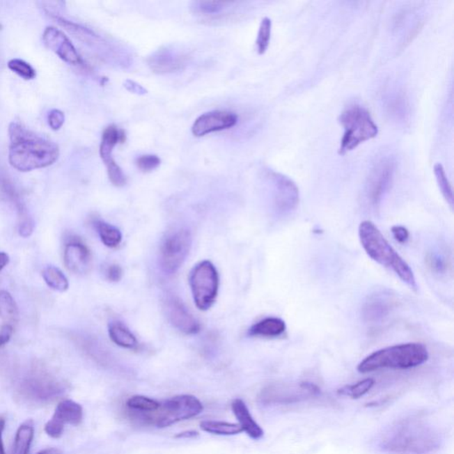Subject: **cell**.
<instances>
[{
	"label": "cell",
	"mask_w": 454,
	"mask_h": 454,
	"mask_svg": "<svg viewBox=\"0 0 454 454\" xmlns=\"http://www.w3.org/2000/svg\"><path fill=\"white\" fill-rule=\"evenodd\" d=\"M391 306V297L384 294L375 295L366 302L363 309V315L365 320L370 322L381 320L390 313Z\"/></svg>",
	"instance_id": "cell-19"
},
{
	"label": "cell",
	"mask_w": 454,
	"mask_h": 454,
	"mask_svg": "<svg viewBox=\"0 0 454 454\" xmlns=\"http://www.w3.org/2000/svg\"><path fill=\"white\" fill-rule=\"evenodd\" d=\"M160 407V402L141 395L132 396L126 401V407L134 413H155Z\"/></svg>",
	"instance_id": "cell-27"
},
{
	"label": "cell",
	"mask_w": 454,
	"mask_h": 454,
	"mask_svg": "<svg viewBox=\"0 0 454 454\" xmlns=\"http://www.w3.org/2000/svg\"><path fill=\"white\" fill-rule=\"evenodd\" d=\"M168 320L171 325L186 335H194L201 330L199 321L187 310L185 304L176 297L168 298L166 301Z\"/></svg>",
	"instance_id": "cell-14"
},
{
	"label": "cell",
	"mask_w": 454,
	"mask_h": 454,
	"mask_svg": "<svg viewBox=\"0 0 454 454\" xmlns=\"http://www.w3.org/2000/svg\"><path fill=\"white\" fill-rule=\"evenodd\" d=\"M9 257L6 253L0 252V272L3 270L8 265Z\"/></svg>",
	"instance_id": "cell-44"
},
{
	"label": "cell",
	"mask_w": 454,
	"mask_h": 454,
	"mask_svg": "<svg viewBox=\"0 0 454 454\" xmlns=\"http://www.w3.org/2000/svg\"><path fill=\"white\" fill-rule=\"evenodd\" d=\"M34 424L31 421L22 424L16 432L13 454H28L34 439Z\"/></svg>",
	"instance_id": "cell-23"
},
{
	"label": "cell",
	"mask_w": 454,
	"mask_h": 454,
	"mask_svg": "<svg viewBox=\"0 0 454 454\" xmlns=\"http://www.w3.org/2000/svg\"><path fill=\"white\" fill-rule=\"evenodd\" d=\"M439 430L421 418L409 417L386 428L376 447L387 454H433L442 446Z\"/></svg>",
	"instance_id": "cell-1"
},
{
	"label": "cell",
	"mask_w": 454,
	"mask_h": 454,
	"mask_svg": "<svg viewBox=\"0 0 454 454\" xmlns=\"http://www.w3.org/2000/svg\"><path fill=\"white\" fill-rule=\"evenodd\" d=\"M8 134L9 163L19 171L27 173L48 167L59 158V147L54 142L36 134L19 123L9 125Z\"/></svg>",
	"instance_id": "cell-2"
},
{
	"label": "cell",
	"mask_w": 454,
	"mask_h": 454,
	"mask_svg": "<svg viewBox=\"0 0 454 454\" xmlns=\"http://www.w3.org/2000/svg\"><path fill=\"white\" fill-rule=\"evenodd\" d=\"M106 276L112 282H118L123 277V269L118 265H110L106 271Z\"/></svg>",
	"instance_id": "cell-39"
},
{
	"label": "cell",
	"mask_w": 454,
	"mask_h": 454,
	"mask_svg": "<svg viewBox=\"0 0 454 454\" xmlns=\"http://www.w3.org/2000/svg\"><path fill=\"white\" fill-rule=\"evenodd\" d=\"M198 437H199V433H198L196 430L183 431V432L178 433L176 435V436H175L176 439H196Z\"/></svg>",
	"instance_id": "cell-42"
},
{
	"label": "cell",
	"mask_w": 454,
	"mask_h": 454,
	"mask_svg": "<svg viewBox=\"0 0 454 454\" xmlns=\"http://www.w3.org/2000/svg\"><path fill=\"white\" fill-rule=\"evenodd\" d=\"M429 352L423 343H407L378 350L366 357L358 365L361 374L381 369H411L423 365L429 359Z\"/></svg>",
	"instance_id": "cell-4"
},
{
	"label": "cell",
	"mask_w": 454,
	"mask_h": 454,
	"mask_svg": "<svg viewBox=\"0 0 454 454\" xmlns=\"http://www.w3.org/2000/svg\"><path fill=\"white\" fill-rule=\"evenodd\" d=\"M104 164L106 165L109 180L111 181L114 186L118 187L125 186L127 180H126L125 175L123 173L122 169L116 164L115 159H110V160L105 162Z\"/></svg>",
	"instance_id": "cell-34"
},
{
	"label": "cell",
	"mask_w": 454,
	"mask_h": 454,
	"mask_svg": "<svg viewBox=\"0 0 454 454\" xmlns=\"http://www.w3.org/2000/svg\"><path fill=\"white\" fill-rule=\"evenodd\" d=\"M192 237L188 230L180 228L169 233L160 249L162 270L168 275L178 271L190 251Z\"/></svg>",
	"instance_id": "cell-9"
},
{
	"label": "cell",
	"mask_w": 454,
	"mask_h": 454,
	"mask_svg": "<svg viewBox=\"0 0 454 454\" xmlns=\"http://www.w3.org/2000/svg\"><path fill=\"white\" fill-rule=\"evenodd\" d=\"M160 164L161 159L155 155H141V157L137 158V160H136V165H137L139 170L144 171V173H150V171L160 166Z\"/></svg>",
	"instance_id": "cell-35"
},
{
	"label": "cell",
	"mask_w": 454,
	"mask_h": 454,
	"mask_svg": "<svg viewBox=\"0 0 454 454\" xmlns=\"http://www.w3.org/2000/svg\"><path fill=\"white\" fill-rule=\"evenodd\" d=\"M225 3L219 1H197L194 3L196 10L205 15H215L221 12Z\"/></svg>",
	"instance_id": "cell-36"
},
{
	"label": "cell",
	"mask_w": 454,
	"mask_h": 454,
	"mask_svg": "<svg viewBox=\"0 0 454 454\" xmlns=\"http://www.w3.org/2000/svg\"><path fill=\"white\" fill-rule=\"evenodd\" d=\"M274 202L281 213H290L299 203V190L290 178L274 173Z\"/></svg>",
	"instance_id": "cell-15"
},
{
	"label": "cell",
	"mask_w": 454,
	"mask_h": 454,
	"mask_svg": "<svg viewBox=\"0 0 454 454\" xmlns=\"http://www.w3.org/2000/svg\"><path fill=\"white\" fill-rule=\"evenodd\" d=\"M43 278L45 283L52 290L58 292H65L69 288V281L59 268L48 267L43 272Z\"/></svg>",
	"instance_id": "cell-29"
},
{
	"label": "cell",
	"mask_w": 454,
	"mask_h": 454,
	"mask_svg": "<svg viewBox=\"0 0 454 454\" xmlns=\"http://www.w3.org/2000/svg\"><path fill=\"white\" fill-rule=\"evenodd\" d=\"M109 334L112 342L122 348L134 350L139 345L138 340L132 331L118 321L110 323Z\"/></svg>",
	"instance_id": "cell-22"
},
{
	"label": "cell",
	"mask_w": 454,
	"mask_h": 454,
	"mask_svg": "<svg viewBox=\"0 0 454 454\" xmlns=\"http://www.w3.org/2000/svg\"><path fill=\"white\" fill-rule=\"evenodd\" d=\"M5 427V418L0 417V454H6L4 442H3V432H4Z\"/></svg>",
	"instance_id": "cell-43"
},
{
	"label": "cell",
	"mask_w": 454,
	"mask_h": 454,
	"mask_svg": "<svg viewBox=\"0 0 454 454\" xmlns=\"http://www.w3.org/2000/svg\"><path fill=\"white\" fill-rule=\"evenodd\" d=\"M203 411L202 402L194 396L178 395L161 403L160 408L155 413L131 412V415L141 423L164 429L180 421L192 419L202 414Z\"/></svg>",
	"instance_id": "cell-5"
},
{
	"label": "cell",
	"mask_w": 454,
	"mask_h": 454,
	"mask_svg": "<svg viewBox=\"0 0 454 454\" xmlns=\"http://www.w3.org/2000/svg\"><path fill=\"white\" fill-rule=\"evenodd\" d=\"M13 332H14V329H13L12 325L5 324L2 326L0 329V347L6 345L10 340Z\"/></svg>",
	"instance_id": "cell-40"
},
{
	"label": "cell",
	"mask_w": 454,
	"mask_h": 454,
	"mask_svg": "<svg viewBox=\"0 0 454 454\" xmlns=\"http://www.w3.org/2000/svg\"><path fill=\"white\" fill-rule=\"evenodd\" d=\"M375 384L374 379L366 378L364 380L356 382V384L343 386L337 391V393L343 396V397L351 398L352 400H359V398L368 394L374 387Z\"/></svg>",
	"instance_id": "cell-28"
},
{
	"label": "cell",
	"mask_w": 454,
	"mask_h": 454,
	"mask_svg": "<svg viewBox=\"0 0 454 454\" xmlns=\"http://www.w3.org/2000/svg\"><path fill=\"white\" fill-rule=\"evenodd\" d=\"M395 167L393 158L384 157L372 168L366 188V197L372 206H378L385 194L390 189Z\"/></svg>",
	"instance_id": "cell-10"
},
{
	"label": "cell",
	"mask_w": 454,
	"mask_h": 454,
	"mask_svg": "<svg viewBox=\"0 0 454 454\" xmlns=\"http://www.w3.org/2000/svg\"><path fill=\"white\" fill-rule=\"evenodd\" d=\"M64 263L74 274H86L92 267V255L82 242L73 240L65 247Z\"/></svg>",
	"instance_id": "cell-16"
},
{
	"label": "cell",
	"mask_w": 454,
	"mask_h": 454,
	"mask_svg": "<svg viewBox=\"0 0 454 454\" xmlns=\"http://www.w3.org/2000/svg\"><path fill=\"white\" fill-rule=\"evenodd\" d=\"M272 33V21L270 18L265 17L263 19L259 27L257 41V50L258 54H264L267 52L270 44Z\"/></svg>",
	"instance_id": "cell-31"
},
{
	"label": "cell",
	"mask_w": 454,
	"mask_h": 454,
	"mask_svg": "<svg viewBox=\"0 0 454 454\" xmlns=\"http://www.w3.org/2000/svg\"><path fill=\"white\" fill-rule=\"evenodd\" d=\"M287 329L284 320L276 317H268L254 324L249 329V335L259 337H278Z\"/></svg>",
	"instance_id": "cell-20"
},
{
	"label": "cell",
	"mask_w": 454,
	"mask_h": 454,
	"mask_svg": "<svg viewBox=\"0 0 454 454\" xmlns=\"http://www.w3.org/2000/svg\"><path fill=\"white\" fill-rule=\"evenodd\" d=\"M339 122L345 129L338 151L340 155L348 153L378 135V126L370 113L359 104L347 107L340 114Z\"/></svg>",
	"instance_id": "cell-6"
},
{
	"label": "cell",
	"mask_w": 454,
	"mask_h": 454,
	"mask_svg": "<svg viewBox=\"0 0 454 454\" xmlns=\"http://www.w3.org/2000/svg\"><path fill=\"white\" fill-rule=\"evenodd\" d=\"M56 20L63 27L66 28V30L69 31L70 33L76 35L80 40L92 41L99 38L98 36L94 33V32L88 30V29L82 27V26L73 24V22L65 20L63 18L56 17Z\"/></svg>",
	"instance_id": "cell-32"
},
{
	"label": "cell",
	"mask_w": 454,
	"mask_h": 454,
	"mask_svg": "<svg viewBox=\"0 0 454 454\" xmlns=\"http://www.w3.org/2000/svg\"><path fill=\"white\" fill-rule=\"evenodd\" d=\"M320 392L319 386L311 382L274 384L263 389L258 400L263 405H292L318 397Z\"/></svg>",
	"instance_id": "cell-8"
},
{
	"label": "cell",
	"mask_w": 454,
	"mask_h": 454,
	"mask_svg": "<svg viewBox=\"0 0 454 454\" xmlns=\"http://www.w3.org/2000/svg\"><path fill=\"white\" fill-rule=\"evenodd\" d=\"M200 427L205 432L217 435V436H235L243 432L239 424L227 423V421H203L201 423Z\"/></svg>",
	"instance_id": "cell-25"
},
{
	"label": "cell",
	"mask_w": 454,
	"mask_h": 454,
	"mask_svg": "<svg viewBox=\"0 0 454 454\" xmlns=\"http://www.w3.org/2000/svg\"><path fill=\"white\" fill-rule=\"evenodd\" d=\"M359 237L368 257L379 265L390 269L404 283L416 290V279L409 265L389 243L378 227L369 220L359 226Z\"/></svg>",
	"instance_id": "cell-3"
},
{
	"label": "cell",
	"mask_w": 454,
	"mask_h": 454,
	"mask_svg": "<svg viewBox=\"0 0 454 454\" xmlns=\"http://www.w3.org/2000/svg\"><path fill=\"white\" fill-rule=\"evenodd\" d=\"M237 123L238 116L235 113L215 110L200 116L194 123L192 132L196 137H203L212 132L232 128Z\"/></svg>",
	"instance_id": "cell-12"
},
{
	"label": "cell",
	"mask_w": 454,
	"mask_h": 454,
	"mask_svg": "<svg viewBox=\"0 0 454 454\" xmlns=\"http://www.w3.org/2000/svg\"><path fill=\"white\" fill-rule=\"evenodd\" d=\"M434 173L436 175L437 182L439 185L441 193H442L444 199L449 204L451 209H453V192L452 186L447 178L446 171L442 164H437L434 166Z\"/></svg>",
	"instance_id": "cell-30"
},
{
	"label": "cell",
	"mask_w": 454,
	"mask_h": 454,
	"mask_svg": "<svg viewBox=\"0 0 454 454\" xmlns=\"http://www.w3.org/2000/svg\"><path fill=\"white\" fill-rule=\"evenodd\" d=\"M83 408L73 400H64L57 405L52 419L45 426V433L53 439L63 436L65 424L79 425L83 421Z\"/></svg>",
	"instance_id": "cell-11"
},
{
	"label": "cell",
	"mask_w": 454,
	"mask_h": 454,
	"mask_svg": "<svg viewBox=\"0 0 454 454\" xmlns=\"http://www.w3.org/2000/svg\"><path fill=\"white\" fill-rule=\"evenodd\" d=\"M125 87L126 89L132 93L138 94V95H143L147 93V90L143 86H141L134 81L126 80L125 82Z\"/></svg>",
	"instance_id": "cell-41"
},
{
	"label": "cell",
	"mask_w": 454,
	"mask_h": 454,
	"mask_svg": "<svg viewBox=\"0 0 454 454\" xmlns=\"http://www.w3.org/2000/svg\"><path fill=\"white\" fill-rule=\"evenodd\" d=\"M43 41L45 45L54 53L56 54L65 63L71 65L83 63L81 56L74 47L72 42L59 29L47 27L43 33Z\"/></svg>",
	"instance_id": "cell-13"
},
{
	"label": "cell",
	"mask_w": 454,
	"mask_h": 454,
	"mask_svg": "<svg viewBox=\"0 0 454 454\" xmlns=\"http://www.w3.org/2000/svg\"><path fill=\"white\" fill-rule=\"evenodd\" d=\"M189 284L194 303L201 311L209 310L219 292V274L212 262L203 261L191 272Z\"/></svg>",
	"instance_id": "cell-7"
},
{
	"label": "cell",
	"mask_w": 454,
	"mask_h": 454,
	"mask_svg": "<svg viewBox=\"0 0 454 454\" xmlns=\"http://www.w3.org/2000/svg\"><path fill=\"white\" fill-rule=\"evenodd\" d=\"M38 454H63V453H61V450L57 448H47L41 451V452L38 453Z\"/></svg>",
	"instance_id": "cell-45"
},
{
	"label": "cell",
	"mask_w": 454,
	"mask_h": 454,
	"mask_svg": "<svg viewBox=\"0 0 454 454\" xmlns=\"http://www.w3.org/2000/svg\"><path fill=\"white\" fill-rule=\"evenodd\" d=\"M64 122L65 116L61 110L53 109L48 114V125L54 131H58V130L63 127Z\"/></svg>",
	"instance_id": "cell-37"
},
{
	"label": "cell",
	"mask_w": 454,
	"mask_h": 454,
	"mask_svg": "<svg viewBox=\"0 0 454 454\" xmlns=\"http://www.w3.org/2000/svg\"><path fill=\"white\" fill-rule=\"evenodd\" d=\"M0 318L9 325L17 322L19 319L17 304L10 293L5 290L0 291Z\"/></svg>",
	"instance_id": "cell-26"
},
{
	"label": "cell",
	"mask_w": 454,
	"mask_h": 454,
	"mask_svg": "<svg viewBox=\"0 0 454 454\" xmlns=\"http://www.w3.org/2000/svg\"><path fill=\"white\" fill-rule=\"evenodd\" d=\"M94 226L104 245L111 249L118 247L122 242V233L118 228L102 220H96Z\"/></svg>",
	"instance_id": "cell-24"
},
{
	"label": "cell",
	"mask_w": 454,
	"mask_h": 454,
	"mask_svg": "<svg viewBox=\"0 0 454 454\" xmlns=\"http://www.w3.org/2000/svg\"><path fill=\"white\" fill-rule=\"evenodd\" d=\"M392 235H393L396 241L405 243L410 237L409 231L405 227L402 226H394L391 228Z\"/></svg>",
	"instance_id": "cell-38"
},
{
	"label": "cell",
	"mask_w": 454,
	"mask_h": 454,
	"mask_svg": "<svg viewBox=\"0 0 454 454\" xmlns=\"http://www.w3.org/2000/svg\"><path fill=\"white\" fill-rule=\"evenodd\" d=\"M9 69L26 80L35 79L37 74L31 64L24 60L13 59L8 64Z\"/></svg>",
	"instance_id": "cell-33"
},
{
	"label": "cell",
	"mask_w": 454,
	"mask_h": 454,
	"mask_svg": "<svg viewBox=\"0 0 454 454\" xmlns=\"http://www.w3.org/2000/svg\"><path fill=\"white\" fill-rule=\"evenodd\" d=\"M148 63L154 72L159 74L173 72L184 65L183 57L169 49H161L148 58Z\"/></svg>",
	"instance_id": "cell-18"
},
{
	"label": "cell",
	"mask_w": 454,
	"mask_h": 454,
	"mask_svg": "<svg viewBox=\"0 0 454 454\" xmlns=\"http://www.w3.org/2000/svg\"><path fill=\"white\" fill-rule=\"evenodd\" d=\"M126 141L125 132L116 127V125H109L103 132L102 143L100 146V155L104 163L112 159L114 148L119 143H125Z\"/></svg>",
	"instance_id": "cell-21"
},
{
	"label": "cell",
	"mask_w": 454,
	"mask_h": 454,
	"mask_svg": "<svg viewBox=\"0 0 454 454\" xmlns=\"http://www.w3.org/2000/svg\"><path fill=\"white\" fill-rule=\"evenodd\" d=\"M231 407L233 413L237 419L243 432L247 434L251 439L254 440L260 439L264 437V430L260 425L254 420L244 401L241 398H236L233 401Z\"/></svg>",
	"instance_id": "cell-17"
}]
</instances>
